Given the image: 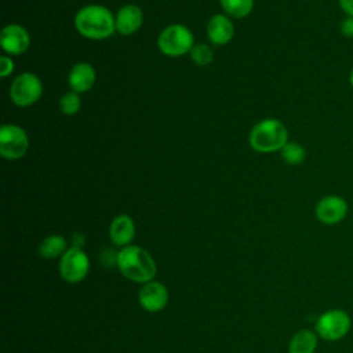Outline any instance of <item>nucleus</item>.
<instances>
[{"instance_id": "f257e3e1", "label": "nucleus", "mask_w": 353, "mask_h": 353, "mask_svg": "<svg viewBox=\"0 0 353 353\" xmlns=\"http://www.w3.org/2000/svg\"><path fill=\"white\" fill-rule=\"evenodd\" d=\"M124 277L135 283H148L156 276L157 268L149 252L137 245H125L117 254L116 262Z\"/></svg>"}, {"instance_id": "f03ea898", "label": "nucleus", "mask_w": 353, "mask_h": 353, "mask_svg": "<svg viewBox=\"0 0 353 353\" xmlns=\"http://www.w3.org/2000/svg\"><path fill=\"white\" fill-rule=\"evenodd\" d=\"M74 26L80 34L92 40L106 39L116 30L112 12L98 4L83 7L74 17Z\"/></svg>"}, {"instance_id": "7ed1b4c3", "label": "nucleus", "mask_w": 353, "mask_h": 353, "mask_svg": "<svg viewBox=\"0 0 353 353\" xmlns=\"http://www.w3.org/2000/svg\"><path fill=\"white\" fill-rule=\"evenodd\" d=\"M248 141L254 150L259 153H272L281 150L288 142V131L280 120L265 119L252 127Z\"/></svg>"}, {"instance_id": "20e7f679", "label": "nucleus", "mask_w": 353, "mask_h": 353, "mask_svg": "<svg viewBox=\"0 0 353 353\" xmlns=\"http://www.w3.org/2000/svg\"><path fill=\"white\" fill-rule=\"evenodd\" d=\"M352 327V320L347 312L343 309H330L321 313L314 324L317 336L327 342H335L343 339Z\"/></svg>"}, {"instance_id": "39448f33", "label": "nucleus", "mask_w": 353, "mask_h": 353, "mask_svg": "<svg viewBox=\"0 0 353 353\" xmlns=\"http://www.w3.org/2000/svg\"><path fill=\"white\" fill-rule=\"evenodd\" d=\"M159 48L168 57H179L193 48L192 32L179 23L167 26L159 36Z\"/></svg>"}, {"instance_id": "423d86ee", "label": "nucleus", "mask_w": 353, "mask_h": 353, "mask_svg": "<svg viewBox=\"0 0 353 353\" xmlns=\"http://www.w3.org/2000/svg\"><path fill=\"white\" fill-rule=\"evenodd\" d=\"M43 92V85L40 79L29 72H25L15 77L10 88V97L17 106H30L33 105Z\"/></svg>"}, {"instance_id": "0eeeda50", "label": "nucleus", "mask_w": 353, "mask_h": 353, "mask_svg": "<svg viewBox=\"0 0 353 353\" xmlns=\"http://www.w3.org/2000/svg\"><path fill=\"white\" fill-rule=\"evenodd\" d=\"M90 269V261L81 247H70L65 251L59 262V273L68 283L81 281Z\"/></svg>"}, {"instance_id": "6e6552de", "label": "nucleus", "mask_w": 353, "mask_h": 353, "mask_svg": "<svg viewBox=\"0 0 353 353\" xmlns=\"http://www.w3.org/2000/svg\"><path fill=\"white\" fill-rule=\"evenodd\" d=\"M29 146L26 132L15 124H4L0 130V153L8 160L22 157Z\"/></svg>"}, {"instance_id": "1a4fd4ad", "label": "nucleus", "mask_w": 353, "mask_h": 353, "mask_svg": "<svg viewBox=\"0 0 353 353\" xmlns=\"http://www.w3.org/2000/svg\"><path fill=\"white\" fill-rule=\"evenodd\" d=\"M347 201L338 194H327L321 197L314 207V215L317 221L328 226L341 223L347 216Z\"/></svg>"}, {"instance_id": "9d476101", "label": "nucleus", "mask_w": 353, "mask_h": 353, "mask_svg": "<svg viewBox=\"0 0 353 353\" xmlns=\"http://www.w3.org/2000/svg\"><path fill=\"white\" fill-rule=\"evenodd\" d=\"M138 299L141 306L148 312H159L164 309L168 302V291L165 285L159 281H148L139 290Z\"/></svg>"}, {"instance_id": "9b49d317", "label": "nucleus", "mask_w": 353, "mask_h": 353, "mask_svg": "<svg viewBox=\"0 0 353 353\" xmlns=\"http://www.w3.org/2000/svg\"><path fill=\"white\" fill-rule=\"evenodd\" d=\"M0 43L3 50L11 55L23 54L29 47V34L21 25H7L0 34Z\"/></svg>"}, {"instance_id": "f8f14e48", "label": "nucleus", "mask_w": 353, "mask_h": 353, "mask_svg": "<svg viewBox=\"0 0 353 353\" xmlns=\"http://www.w3.org/2000/svg\"><path fill=\"white\" fill-rule=\"evenodd\" d=\"M142 22H143L142 10L134 4H127L123 8H120L114 18L116 30L121 34H132L141 28Z\"/></svg>"}, {"instance_id": "ddd939ff", "label": "nucleus", "mask_w": 353, "mask_h": 353, "mask_svg": "<svg viewBox=\"0 0 353 353\" xmlns=\"http://www.w3.org/2000/svg\"><path fill=\"white\" fill-rule=\"evenodd\" d=\"M234 33L232 21L225 15H214L207 25V34L214 44L222 46L232 40Z\"/></svg>"}, {"instance_id": "4468645a", "label": "nucleus", "mask_w": 353, "mask_h": 353, "mask_svg": "<svg viewBox=\"0 0 353 353\" xmlns=\"http://www.w3.org/2000/svg\"><path fill=\"white\" fill-rule=\"evenodd\" d=\"M135 234V225L131 216L117 215L109 226L110 240L116 245H127Z\"/></svg>"}, {"instance_id": "2eb2a0df", "label": "nucleus", "mask_w": 353, "mask_h": 353, "mask_svg": "<svg viewBox=\"0 0 353 353\" xmlns=\"http://www.w3.org/2000/svg\"><path fill=\"white\" fill-rule=\"evenodd\" d=\"M68 80L74 92L88 91L95 83V70L91 65L80 62L72 68Z\"/></svg>"}, {"instance_id": "dca6fc26", "label": "nucleus", "mask_w": 353, "mask_h": 353, "mask_svg": "<svg viewBox=\"0 0 353 353\" xmlns=\"http://www.w3.org/2000/svg\"><path fill=\"white\" fill-rule=\"evenodd\" d=\"M317 347V334L310 330H299L288 343V353H314Z\"/></svg>"}, {"instance_id": "f3484780", "label": "nucleus", "mask_w": 353, "mask_h": 353, "mask_svg": "<svg viewBox=\"0 0 353 353\" xmlns=\"http://www.w3.org/2000/svg\"><path fill=\"white\" fill-rule=\"evenodd\" d=\"M66 250V241L59 234L47 236L39 245V252L43 258L54 259L59 255H63Z\"/></svg>"}, {"instance_id": "a211bd4d", "label": "nucleus", "mask_w": 353, "mask_h": 353, "mask_svg": "<svg viewBox=\"0 0 353 353\" xmlns=\"http://www.w3.org/2000/svg\"><path fill=\"white\" fill-rule=\"evenodd\" d=\"M280 153H281L283 160L291 165H298V164L303 163V160L306 157L305 148L298 142H287L283 146V149L280 150Z\"/></svg>"}, {"instance_id": "6ab92c4d", "label": "nucleus", "mask_w": 353, "mask_h": 353, "mask_svg": "<svg viewBox=\"0 0 353 353\" xmlns=\"http://www.w3.org/2000/svg\"><path fill=\"white\" fill-rule=\"evenodd\" d=\"M221 3L223 10L236 18L247 17L254 7V0H221Z\"/></svg>"}, {"instance_id": "aec40b11", "label": "nucleus", "mask_w": 353, "mask_h": 353, "mask_svg": "<svg viewBox=\"0 0 353 353\" xmlns=\"http://www.w3.org/2000/svg\"><path fill=\"white\" fill-rule=\"evenodd\" d=\"M81 101L77 92L72 91V92H66L62 95L61 101H59V106L62 113L65 114H74L79 109H80Z\"/></svg>"}, {"instance_id": "412c9836", "label": "nucleus", "mask_w": 353, "mask_h": 353, "mask_svg": "<svg viewBox=\"0 0 353 353\" xmlns=\"http://www.w3.org/2000/svg\"><path fill=\"white\" fill-rule=\"evenodd\" d=\"M190 57L193 59L194 63L197 65H208L212 62V51L210 50V47L207 44H196L193 46V48L190 50Z\"/></svg>"}, {"instance_id": "4be33fe9", "label": "nucleus", "mask_w": 353, "mask_h": 353, "mask_svg": "<svg viewBox=\"0 0 353 353\" xmlns=\"http://www.w3.org/2000/svg\"><path fill=\"white\" fill-rule=\"evenodd\" d=\"M339 30H341V34H342L343 37H346V39H353V17L346 15V17L341 21Z\"/></svg>"}, {"instance_id": "5701e85b", "label": "nucleus", "mask_w": 353, "mask_h": 353, "mask_svg": "<svg viewBox=\"0 0 353 353\" xmlns=\"http://www.w3.org/2000/svg\"><path fill=\"white\" fill-rule=\"evenodd\" d=\"M14 69V63L8 57H0V76L7 77Z\"/></svg>"}, {"instance_id": "b1692460", "label": "nucleus", "mask_w": 353, "mask_h": 353, "mask_svg": "<svg viewBox=\"0 0 353 353\" xmlns=\"http://www.w3.org/2000/svg\"><path fill=\"white\" fill-rule=\"evenodd\" d=\"M338 4L345 15L353 17V0H338Z\"/></svg>"}, {"instance_id": "393cba45", "label": "nucleus", "mask_w": 353, "mask_h": 353, "mask_svg": "<svg viewBox=\"0 0 353 353\" xmlns=\"http://www.w3.org/2000/svg\"><path fill=\"white\" fill-rule=\"evenodd\" d=\"M349 84H350V87L353 88V66H352V69H350V72H349Z\"/></svg>"}, {"instance_id": "a878e982", "label": "nucleus", "mask_w": 353, "mask_h": 353, "mask_svg": "<svg viewBox=\"0 0 353 353\" xmlns=\"http://www.w3.org/2000/svg\"><path fill=\"white\" fill-rule=\"evenodd\" d=\"M352 306H353V301H352Z\"/></svg>"}]
</instances>
